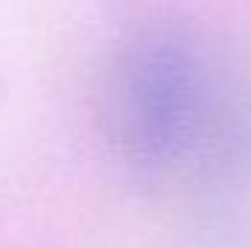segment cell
Masks as SVG:
<instances>
[{
    "label": "cell",
    "instance_id": "cell-1",
    "mask_svg": "<svg viewBox=\"0 0 251 248\" xmlns=\"http://www.w3.org/2000/svg\"><path fill=\"white\" fill-rule=\"evenodd\" d=\"M210 53L178 26L134 35L105 85V131L114 149L149 175L193 167L216 140L225 91Z\"/></svg>",
    "mask_w": 251,
    "mask_h": 248
}]
</instances>
